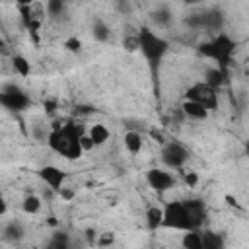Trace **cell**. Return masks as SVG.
<instances>
[{"label":"cell","mask_w":249,"mask_h":249,"mask_svg":"<svg viewBox=\"0 0 249 249\" xmlns=\"http://www.w3.org/2000/svg\"><path fill=\"white\" fill-rule=\"evenodd\" d=\"M171 19H173V14H171V10H169L165 4L156 6V8L152 10V14H150V21H152L156 27H167V25L171 23Z\"/></svg>","instance_id":"14"},{"label":"cell","mask_w":249,"mask_h":249,"mask_svg":"<svg viewBox=\"0 0 249 249\" xmlns=\"http://www.w3.org/2000/svg\"><path fill=\"white\" fill-rule=\"evenodd\" d=\"M39 177L41 181L54 193H60L64 189V181H66V173L56 167V165H43L39 169Z\"/></svg>","instance_id":"9"},{"label":"cell","mask_w":249,"mask_h":249,"mask_svg":"<svg viewBox=\"0 0 249 249\" xmlns=\"http://www.w3.org/2000/svg\"><path fill=\"white\" fill-rule=\"evenodd\" d=\"M45 249H74L72 237H70L66 231H54V233L49 237Z\"/></svg>","instance_id":"15"},{"label":"cell","mask_w":249,"mask_h":249,"mask_svg":"<svg viewBox=\"0 0 249 249\" xmlns=\"http://www.w3.org/2000/svg\"><path fill=\"white\" fill-rule=\"evenodd\" d=\"M58 195H60V196H62V198H66V200H70V198H72V196H74V193H72V191H68V189H66V187H64V189H62V191H60V193H58Z\"/></svg>","instance_id":"30"},{"label":"cell","mask_w":249,"mask_h":249,"mask_svg":"<svg viewBox=\"0 0 249 249\" xmlns=\"http://www.w3.org/2000/svg\"><path fill=\"white\" fill-rule=\"evenodd\" d=\"M218 89H214L212 86H208L206 82H196L193 84L191 88H187V93H185V99H191V101H196L200 105H204L208 111L216 109L218 105Z\"/></svg>","instance_id":"7"},{"label":"cell","mask_w":249,"mask_h":249,"mask_svg":"<svg viewBox=\"0 0 249 249\" xmlns=\"http://www.w3.org/2000/svg\"><path fill=\"white\" fill-rule=\"evenodd\" d=\"M84 237H86V243L88 245H93V243H97V239H99V235H97V231L95 230H86V233H84Z\"/></svg>","instance_id":"29"},{"label":"cell","mask_w":249,"mask_h":249,"mask_svg":"<svg viewBox=\"0 0 249 249\" xmlns=\"http://www.w3.org/2000/svg\"><path fill=\"white\" fill-rule=\"evenodd\" d=\"M181 111H183V115L189 117L191 121H206L208 115H210V111H208L204 105H200V103H196V101H191V99H185V101L181 103Z\"/></svg>","instance_id":"11"},{"label":"cell","mask_w":249,"mask_h":249,"mask_svg":"<svg viewBox=\"0 0 249 249\" xmlns=\"http://www.w3.org/2000/svg\"><path fill=\"white\" fill-rule=\"evenodd\" d=\"M109 35H111V29H109V25H107L103 19H95V21L91 23V37H93L95 41L105 43V41H109Z\"/></svg>","instance_id":"21"},{"label":"cell","mask_w":249,"mask_h":249,"mask_svg":"<svg viewBox=\"0 0 249 249\" xmlns=\"http://www.w3.org/2000/svg\"><path fill=\"white\" fill-rule=\"evenodd\" d=\"M146 226H148V230H152V231H156L158 228H161V226H163V208H160V206H150V208L146 210Z\"/></svg>","instance_id":"18"},{"label":"cell","mask_w":249,"mask_h":249,"mask_svg":"<svg viewBox=\"0 0 249 249\" xmlns=\"http://www.w3.org/2000/svg\"><path fill=\"white\" fill-rule=\"evenodd\" d=\"M233 47H235V45H233V41H231L228 35L220 33V35H218V37H214L212 41L202 43V45L198 47V51H200V54H204V56L212 58L214 62H218V64H220V68H224V66L230 62V58H231Z\"/></svg>","instance_id":"4"},{"label":"cell","mask_w":249,"mask_h":249,"mask_svg":"<svg viewBox=\"0 0 249 249\" xmlns=\"http://www.w3.org/2000/svg\"><path fill=\"white\" fill-rule=\"evenodd\" d=\"M185 179H187V183H189V185H195V183H196V175H195V173H187V177H185Z\"/></svg>","instance_id":"31"},{"label":"cell","mask_w":249,"mask_h":249,"mask_svg":"<svg viewBox=\"0 0 249 249\" xmlns=\"http://www.w3.org/2000/svg\"><path fill=\"white\" fill-rule=\"evenodd\" d=\"M245 154H247V156H249V140H247V142H245Z\"/></svg>","instance_id":"32"},{"label":"cell","mask_w":249,"mask_h":249,"mask_svg":"<svg viewBox=\"0 0 249 249\" xmlns=\"http://www.w3.org/2000/svg\"><path fill=\"white\" fill-rule=\"evenodd\" d=\"M88 130L76 123V121H66L62 124H54L51 128V136H49V148L53 152H56L58 156L66 158V160H78L84 150H82V136Z\"/></svg>","instance_id":"1"},{"label":"cell","mask_w":249,"mask_h":249,"mask_svg":"<svg viewBox=\"0 0 249 249\" xmlns=\"http://www.w3.org/2000/svg\"><path fill=\"white\" fill-rule=\"evenodd\" d=\"M181 247H183V249H202V237H200V230L183 231V237H181Z\"/></svg>","instance_id":"19"},{"label":"cell","mask_w":249,"mask_h":249,"mask_svg":"<svg viewBox=\"0 0 249 249\" xmlns=\"http://www.w3.org/2000/svg\"><path fill=\"white\" fill-rule=\"evenodd\" d=\"M64 47H66V51H70V53H80L82 41H80L78 37H70V39L64 41Z\"/></svg>","instance_id":"26"},{"label":"cell","mask_w":249,"mask_h":249,"mask_svg":"<svg viewBox=\"0 0 249 249\" xmlns=\"http://www.w3.org/2000/svg\"><path fill=\"white\" fill-rule=\"evenodd\" d=\"M115 8L119 10V14H121V16H130V14H132V10H134V6H132L128 0H121V2H117V4H115Z\"/></svg>","instance_id":"25"},{"label":"cell","mask_w":249,"mask_h":249,"mask_svg":"<svg viewBox=\"0 0 249 249\" xmlns=\"http://www.w3.org/2000/svg\"><path fill=\"white\" fill-rule=\"evenodd\" d=\"M185 206L189 210V218H191V224H193V230H200L204 218H206V208H204V202L198 200V198H187L185 200Z\"/></svg>","instance_id":"10"},{"label":"cell","mask_w":249,"mask_h":249,"mask_svg":"<svg viewBox=\"0 0 249 249\" xmlns=\"http://www.w3.org/2000/svg\"><path fill=\"white\" fill-rule=\"evenodd\" d=\"M0 103L4 109L12 111V113H21V111H27L31 107V97L19 86L6 82L0 89Z\"/></svg>","instance_id":"5"},{"label":"cell","mask_w":249,"mask_h":249,"mask_svg":"<svg viewBox=\"0 0 249 249\" xmlns=\"http://www.w3.org/2000/svg\"><path fill=\"white\" fill-rule=\"evenodd\" d=\"M208 86H212L214 89H218L222 84H224V68H210L206 72V80H204Z\"/></svg>","instance_id":"23"},{"label":"cell","mask_w":249,"mask_h":249,"mask_svg":"<svg viewBox=\"0 0 249 249\" xmlns=\"http://www.w3.org/2000/svg\"><path fill=\"white\" fill-rule=\"evenodd\" d=\"M160 158H161V163L165 165V169L179 171L189 161V150L181 142H167V144H163Z\"/></svg>","instance_id":"6"},{"label":"cell","mask_w":249,"mask_h":249,"mask_svg":"<svg viewBox=\"0 0 249 249\" xmlns=\"http://www.w3.org/2000/svg\"><path fill=\"white\" fill-rule=\"evenodd\" d=\"M113 233H109V231H105V233H99V239H97V245L99 247H105V245H111L113 243Z\"/></svg>","instance_id":"27"},{"label":"cell","mask_w":249,"mask_h":249,"mask_svg":"<svg viewBox=\"0 0 249 249\" xmlns=\"http://www.w3.org/2000/svg\"><path fill=\"white\" fill-rule=\"evenodd\" d=\"M12 68H14V72H16L18 76H21V78H27V76L31 74V62H29L23 54H14V56H12Z\"/></svg>","instance_id":"20"},{"label":"cell","mask_w":249,"mask_h":249,"mask_svg":"<svg viewBox=\"0 0 249 249\" xmlns=\"http://www.w3.org/2000/svg\"><path fill=\"white\" fill-rule=\"evenodd\" d=\"M200 237H202V249H226L224 235L214 230H202Z\"/></svg>","instance_id":"13"},{"label":"cell","mask_w":249,"mask_h":249,"mask_svg":"<svg viewBox=\"0 0 249 249\" xmlns=\"http://www.w3.org/2000/svg\"><path fill=\"white\" fill-rule=\"evenodd\" d=\"M23 233H25V230H23V224L19 220H10L2 228V239L4 241H10V243L19 241L23 237Z\"/></svg>","instance_id":"12"},{"label":"cell","mask_w":249,"mask_h":249,"mask_svg":"<svg viewBox=\"0 0 249 249\" xmlns=\"http://www.w3.org/2000/svg\"><path fill=\"white\" fill-rule=\"evenodd\" d=\"M41 206H43V202H41V198L37 195H27L23 198V202H21V210L25 214H37L41 210Z\"/></svg>","instance_id":"22"},{"label":"cell","mask_w":249,"mask_h":249,"mask_svg":"<svg viewBox=\"0 0 249 249\" xmlns=\"http://www.w3.org/2000/svg\"><path fill=\"white\" fill-rule=\"evenodd\" d=\"M45 10H47V14L51 18H60L66 12V4L60 2V0H49L47 6H45Z\"/></svg>","instance_id":"24"},{"label":"cell","mask_w":249,"mask_h":249,"mask_svg":"<svg viewBox=\"0 0 249 249\" xmlns=\"http://www.w3.org/2000/svg\"><path fill=\"white\" fill-rule=\"evenodd\" d=\"M88 136L93 140L95 148H97V146H103V144L109 140V128H107L103 123H93V124L88 128Z\"/></svg>","instance_id":"17"},{"label":"cell","mask_w":249,"mask_h":249,"mask_svg":"<svg viewBox=\"0 0 249 249\" xmlns=\"http://www.w3.org/2000/svg\"><path fill=\"white\" fill-rule=\"evenodd\" d=\"M80 144H82V150H84V152H89V150H93V148H95V144H93V140L88 136V132L82 136Z\"/></svg>","instance_id":"28"},{"label":"cell","mask_w":249,"mask_h":249,"mask_svg":"<svg viewBox=\"0 0 249 249\" xmlns=\"http://www.w3.org/2000/svg\"><path fill=\"white\" fill-rule=\"evenodd\" d=\"M146 183L148 187H152L154 191L158 193H165V191H171L177 183L175 175L169 173V169H161V167H152L146 171Z\"/></svg>","instance_id":"8"},{"label":"cell","mask_w":249,"mask_h":249,"mask_svg":"<svg viewBox=\"0 0 249 249\" xmlns=\"http://www.w3.org/2000/svg\"><path fill=\"white\" fill-rule=\"evenodd\" d=\"M123 144H124V148H126L128 154L136 156V154H140L144 142H142L140 132H136V130H126L124 136H123Z\"/></svg>","instance_id":"16"},{"label":"cell","mask_w":249,"mask_h":249,"mask_svg":"<svg viewBox=\"0 0 249 249\" xmlns=\"http://www.w3.org/2000/svg\"><path fill=\"white\" fill-rule=\"evenodd\" d=\"M161 228L175 230V231H191L193 230L185 200H171L163 206V226Z\"/></svg>","instance_id":"3"},{"label":"cell","mask_w":249,"mask_h":249,"mask_svg":"<svg viewBox=\"0 0 249 249\" xmlns=\"http://www.w3.org/2000/svg\"><path fill=\"white\" fill-rule=\"evenodd\" d=\"M136 41H138L140 53L144 54V58L148 60L150 66H158L169 51V43L150 27H142L136 33Z\"/></svg>","instance_id":"2"}]
</instances>
